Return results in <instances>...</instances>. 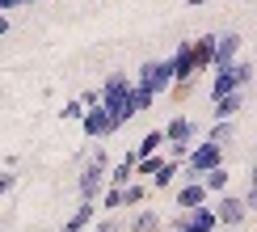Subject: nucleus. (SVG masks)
<instances>
[{
	"label": "nucleus",
	"mask_w": 257,
	"mask_h": 232,
	"mask_svg": "<svg viewBox=\"0 0 257 232\" xmlns=\"http://www.w3.org/2000/svg\"><path fill=\"white\" fill-rule=\"evenodd\" d=\"M219 165H223V148L219 144H207V140H202L198 148H190V156L181 161L186 177H202V173H211V169H219Z\"/></svg>",
	"instance_id": "4"
},
{
	"label": "nucleus",
	"mask_w": 257,
	"mask_h": 232,
	"mask_svg": "<svg viewBox=\"0 0 257 232\" xmlns=\"http://www.w3.org/2000/svg\"><path fill=\"white\" fill-rule=\"evenodd\" d=\"M211 211H215V219L223 228H240L244 219H249V207H244V198H236V194H219V203Z\"/></svg>",
	"instance_id": "6"
},
{
	"label": "nucleus",
	"mask_w": 257,
	"mask_h": 232,
	"mask_svg": "<svg viewBox=\"0 0 257 232\" xmlns=\"http://www.w3.org/2000/svg\"><path fill=\"white\" fill-rule=\"evenodd\" d=\"M232 140V123H215V127H211V131H207V144H228Z\"/></svg>",
	"instance_id": "22"
},
{
	"label": "nucleus",
	"mask_w": 257,
	"mask_h": 232,
	"mask_svg": "<svg viewBox=\"0 0 257 232\" xmlns=\"http://www.w3.org/2000/svg\"><path fill=\"white\" fill-rule=\"evenodd\" d=\"M26 5H38V0H26Z\"/></svg>",
	"instance_id": "33"
},
{
	"label": "nucleus",
	"mask_w": 257,
	"mask_h": 232,
	"mask_svg": "<svg viewBox=\"0 0 257 232\" xmlns=\"http://www.w3.org/2000/svg\"><path fill=\"white\" fill-rule=\"evenodd\" d=\"M156 97H152V93H148V89H139V84H135V89H131V110L135 114H144L148 110V105H152Z\"/></svg>",
	"instance_id": "23"
},
{
	"label": "nucleus",
	"mask_w": 257,
	"mask_h": 232,
	"mask_svg": "<svg viewBox=\"0 0 257 232\" xmlns=\"http://www.w3.org/2000/svg\"><path fill=\"white\" fill-rule=\"evenodd\" d=\"M186 5H190V9H198V5H207V0H186Z\"/></svg>",
	"instance_id": "32"
},
{
	"label": "nucleus",
	"mask_w": 257,
	"mask_h": 232,
	"mask_svg": "<svg viewBox=\"0 0 257 232\" xmlns=\"http://www.w3.org/2000/svg\"><path fill=\"white\" fill-rule=\"evenodd\" d=\"M240 47H244V38L236 34V30L215 34V59H211V68H228V63H236L240 59Z\"/></svg>",
	"instance_id": "7"
},
{
	"label": "nucleus",
	"mask_w": 257,
	"mask_h": 232,
	"mask_svg": "<svg viewBox=\"0 0 257 232\" xmlns=\"http://www.w3.org/2000/svg\"><path fill=\"white\" fill-rule=\"evenodd\" d=\"M93 215H97V207H93V203H80V207L68 215V224H63L59 232H84V228L93 224Z\"/></svg>",
	"instance_id": "15"
},
{
	"label": "nucleus",
	"mask_w": 257,
	"mask_h": 232,
	"mask_svg": "<svg viewBox=\"0 0 257 232\" xmlns=\"http://www.w3.org/2000/svg\"><path fill=\"white\" fill-rule=\"evenodd\" d=\"M198 182L207 186V194H228V169L219 165V169H211V173H202Z\"/></svg>",
	"instance_id": "17"
},
{
	"label": "nucleus",
	"mask_w": 257,
	"mask_h": 232,
	"mask_svg": "<svg viewBox=\"0 0 257 232\" xmlns=\"http://www.w3.org/2000/svg\"><path fill=\"white\" fill-rule=\"evenodd\" d=\"M59 114H63V119H68V123H76V119H80V114H84V105H80V97H72V101H68V105H63V110H59Z\"/></svg>",
	"instance_id": "26"
},
{
	"label": "nucleus",
	"mask_w": 257,
	"mask_h": 232,
	"mask_svg": "<svg viewBox=\"0 0 257 232\" xmlns=\"http://www.w3.org/2000/svg\"><path fill=\"white\" fill-rule=\"evenodd\" d=\"M244 207H249V215L257 211V186H249V194H244Z\"/></svg>",
	"instance_id": "28"
},
{
	"label": "nucleus",
	"mask_w": 257,
	"mask_h": 232,
	"mask_svg": "<svg viewBox=\"0 0 257 232\" xmlns=\"http://www.w3.org/2000/svg\"><path fill=\"white\" fill-rule=\"evenodd\" d=\"M9 9H26V0H0V17H5Z\"/></svg>",
	"instance_id": "29"
},
{
	"label": "nucleus",
	"mask_w": 257,
	"mask_h": 232,
	"mask_svg": "<svg viewBox=\"0 0 257 232\" xmlns=\"http://www.w3.org/2000/svg\"><path fill=\"white\" fill-rule=\"evenodd\" d=\"M215 228H219V219H215V211H211V203H202L194 211H181L173 219V232H215Z\"/></svg>",
	"instance_id": "5"
},
{
	"label": "nucleus",
	"mask_w": 257,
	"mask_h": 232,
	"mask_svg": "<svg viewBox=\"0 0 257 232\" xmlns=\"http://www.w3.org/2000/svg\"><path fill=\"white\" fill-rule=\"evenodd\" d=\"M105 173H110V152L105 148H93V156L84 161L80 169V203H97L101 198V190H105Z\"/></svg>",
	"instance_id": "1"
},
{
	"label": "nucleus",
	"mask_w": 257,
	"mask_h": 232,
	"mask_svg": "<svg viewBox=\"0 0 257 232\" xmlns=\"http://www.w3.org/2000/svg\"><path fill=\"white\" fill-rule=\"evenodd\" d=\"M249 186H257V161H253V169H249Z\"/></svg>",
	"instance_id": "30"
},
{
	"label": "nucleus",
	"mask_w": 257,
	"mask_h": 232,
	"mask_svg": "<svg viewBox=\"0 0 257 232\" xmlns=\"http://www.w3.org/2000/svg\"><path fill=\"white\" fill-rule=\"evenodd\" d=\"M80 105H84V110H93V105H101V89H89V93L80 97Z\"/></svg>",
	"instance_id": "27"
},
{
	"label": "nucleus",
	"mask_w": 257,
	"mask_h": 232,
	"mask_svg": "<svg viewBox=\"0 0 257 232\" xmlns=\"http://www.w3.org/2000/svg\"><path fill=\"white\" fill-rule=\"evenodd\" d=\"M160 148H165V131H148L144 140L135 144V152H131V156H135V161H144V156H156Z\"/></svg>",
	"instance_id": "16"
},
{
	"label": "nucleus",
	"mask_w": 257,
	"mask_h": 232,
	"mask_svg": "<svg viewBox=\"0 0 257 232\" xmlns=\"http://www.w3.org/2000/svg\"><path fill=\"white\" fill-rule=\"evenodd\" d=\"M93 232H126V228H122V219H118V215H105L101 224H93Z\"/></svg>",
	"instance_id": "25"
},
{
	"label": "nucleus",
	"mask_w": 257,
	"mask_h": 232,
	"mask_svg": "<svg viewBox=\"0 0 257 232\" xmlns=\"http://www.w3.org/2000/svg\"><path fill=\"white\" fill-rule=\"evenodd\" d=\"M144 194H148V186H144V182L122 186V211H126V207H139V203H144Z\"/></svg>",
	"instance_id": "21"
},
{
	"label": "nucleus",
	"mask_w": 257,
	"mask_h": 232,
	"mask_svg": "<svg viewBox=\"0 0 257 232\" xmlns=\"http://www.w3.org/2000/svg\"><path fill=\"white\" fill-rule=\"evenodd\" d=\"M131 182H135V156L126 152L122 161L114 165L110 173H105V186H110V190H122V186H131Z\"/></svg>",
	"instance_id": "12"
},
{
	"label": "nucleus",
	"mask_w": 257,
	"mask_h": 232,
	"mask_svg": "<svg viewBox=\"0 0 257 232\" xmlns=\"http://www.w3.org/2000/svg\"><path fill=\"white\" fill-rule=\"evenodd\" d=\"M207 186L198 182V177H186V182L177 186V194H173V203H177V211H194V207H202L207 203Z\"/></svg>",
	"instance_id": "8"
},
{
	"label": "nucleus",
	"mask_w": 257,
	"mask_h": 232,
	"mask_svg": "<svg viewBox=\"0 0 257 232\" xmlns=\"http://www.w3.org/2000/svg\"><path fill=\"white\" fill-rule=\"evenodd\" d=\"M131 89H135V80H131V76H122V72L105 76V84H101V105H114V101H122Z\"/></svg>",
	"instance_id": "11"
},
{
	"label": "nucleus",
	"mask_w": 257,
	"mask_h": 232,
	"mask_svg": "<svg viewBox=\"0 0 257 232\" xmlns=\"http://www.w3.org/2000/svg\"><path fill=\"white\" fill-rule=\"evenodd\" d=\"M253 80V63L249 59H236L228 68H215V80H211V101L215 97H228V93H244V84Z\"/></svg>",
	"instance_id": "2"
},
{
	"label": "nucleus",
	"mask_w": 257,
	"mask_h": 232,
	"mask_svg": "<svg viewBox=\"0 0 257 232\" xmlns=\"http://www.w3.org/2000/svg\"><path fill=\"white\" fill-rule=\"evenodd\" d=\"M131 80L139 84V89H148L152 97H160V93L173 84V63L169 59H148L144 68H139V76H131Z\"/></svg>",
	"instance_id": "3"
},
{
	"label": "nucleus",
	"mask_w": 257,
	"mask_h": 232,
	"mask_svg": "<svg viewBox=\"0 0 257 232\" xmlns=\"http://www.w3.org/2000/svg\"><path fill=\"white\" fill-rule=\"evenodd\" d=\"M190 47H194V68H198V72L211 68V59H215V34H202V38L190 42Z\"/></svg>",
	"instance_id": "14"
},
{
	"label": "nucleus",
	"mask_w": 257,
	"mask_h": 232,
	"mask_svg": "<svg viewBox=\"0 0 257 232\" xmlns=\"http://www.w3.org/2000/svg\"><path fill=\"white\" fill-rule=\"evenodd\" d=\"M177 173H181V161H165V165H160V173L152 177V186H156V190H169Z\"/></svg>",
	"instance_id": "18"
},
{
	"label": "nucleus",
	"mask_w": 257,
	"mask_h": 232,
	"mask_svg": "<svg viewBox=\"0 0 257 232\" xmlns=\"http://www.w3.org/2000/svg\"><path fill=\"white\" fill-rule=\"evenodd\" d=\"M13 190H17V173H13V169H0V198L13 194Z\"/></svg>",
	"instance_id": "24"
},
{
	"label": "nucleus",
	"mask_w": 257,
	"mask_h": 232,
	"mask_svg": "<svg viewBox=\"0 0 257 232\" xmlns=\"http://www.w3.org/2000/svg\"><path fill=\"white\" fill-rule=\"evenodd\" d=\"M9 34V17H0V38H5Z\"/></svg>",
	"instance_id": "31"
},
{
	"label": "nucleus",
	"mask_w": 257,
	"mask_h": 232,
	"mask_svg": "<svg viewBox=\"0 0 257 232\" xmlns=\"http://www.w3.org/2000/svg\"><path fill=\"white\" fill-rule=\"evenodd\" d=\"M160 165H165V156H144V161H135V177H148V182H152V177L160 173Z\"/></svg>",
	"instance_id": "19"
},
{
	"label": "nucleus",
	"mask_w": 257,
	"mask_h": 232,
	"mask_svg": "<svg viewBox=\"0 0 257 232\" xmlns=\"http://www.w3.org/2000/svg\"><path fill=\"white\" fill-rule=\"evenodd\" d=\"M165 224H160V215L156 211H139L135 215V224H131V232H160Z\"/></svg>",
	"instance_id": "20"
},
{
	"label": "nucleus",
	"mask_w": 257,
	"mask_h": 232,
	"mask_svg": "<svg viewBox=\"0 0 257 232\" xmlns=\"http://www.w3.org/2000/svg\"><path fill=\"white\" fill-rule=\"evenodd\" d=\"M198 135V127L186 119V114H177V119H169L165 127V144H181V148H190V140Z\"/></svg>",
	"instance_id": "10"
},
{
	"label": "nucleus",
	"mask_w": 257,
	"mask_h": 232,
	"mask_svg": "<svg viewBox=\"0 0 257 232\" xmlns=\"http://www.w3.org/2000/svg\"><path fill=\"white\" fill-rule=\"evenodd\" d=\"M80 123H84V135H89V140H105V135H114V131H110V114H105V105L84 110Z\"/></svg>",
	"instance_id": "9"
},
{
	"label": "nucleus",
	"mask_w": 257,
	"mask_h": 232,
	"mask_svg": "<svg viewBox=\"0 0 257 232\" xmlns=\"http://www.w3.org/2000/svg\"><path fill=\"white\" fill-rule=\"evenodd\" d=\"M244 110V93H228V97H215V123H232Z\"/></svg>",
	"instance_id": "13"
}]
</instances>
